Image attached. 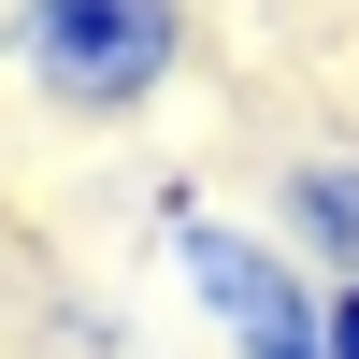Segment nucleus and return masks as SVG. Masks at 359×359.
Returning a JSON list of instances; mask_svg holds the SVG:
<instances>
[{"mask_svg":"<svg viewBox=\"0 0 359 359\" xmlns=\"http://www.w3.org/2000/svg\"><path fill=\"white\" fill-rule=\"evenodd\" d=\"M57 345H72V359H115V345H130V316H115V302H57Z\"/></svg>","mask_w":359,"mask_h":359,"instance_id":"20e7f679","label":"nucleus"},{"mask_svg":"<svg viewBox=\"0 0 359 359\" xmlns=\"http://www.w3.org/2000/svg\"><path fill=\"white\" fill-rule=\"evenodd\" d=\"M187 43H201L187 0H0V72L43 115H86V130L158 115L187 86Z\"/></svg>","mask_w":359,"mask_h":359,"instance_id":"f257e3e1","label":"nucleus"},{"mask_svg":"<svg viewBox=\"0 0 359 359\" xmlns=\"http://www.w3.org/2000/svg\"><path fill=\"white\" fill-rule=\"evenodd\" d=\"M144 230H158L172 302H187L230 359H331V331H316V273H302L259 216H216V201H201V172H158Z\"/></svg>","mask_w":359,"mask_h":359,"instance_id":"f03ea898","label":"nucleus"},{"mask_svg":"<svg viewBox=\"0 0 359 359\" xmlns=\"http://www.w3.org/2000/svg\"><path fill=\"white\" fill-rule=\"evenodd\" d=\"M259 230H273L316 287H359V144H302V158L273 172V216Z\"/></svg>","mask_w":359,"mask_h":359,"instance_id":"7ed1b4c3","label":"nucleus"},{"mask_svg":"<svg viewBox=\"0 0 359 359\" xmlns=\"http://www.w3.org/2000/svg\"><path fill=\"white\" fill-rule=\"evenodd\" d=\"M316 331H331V359H359V287H316Z\"/></svg>","mask_w":359,"mask_h":359,"instance_id":"39448f33","label":"nucleus"}]
</instances>
